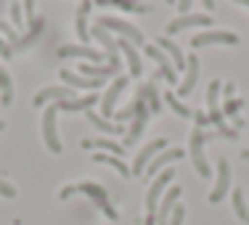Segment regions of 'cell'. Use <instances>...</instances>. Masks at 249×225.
I'll use <instances>...</instances> for the list:
<instances>
[{
  "mask_svg": "<svg viewBox=\"0 0 249 225\" xmlns=\"http://www.w3.org/2000/svg\"><path fill=\"white\" fill-rule=\"evenodd\" d=\"M220 90H223V82H220V80H210V85H207V111H210V125L217 127V135L236 140V138H239V130H231V127H228L225 114H223L220 104H217Z\"/></svg>",
  "mask_w": 249,
  "mask_h": 225,
  "instance_id": "cell-1",
  "label": "cell"
},
{
  "mask_svg": "<svg viewBox=\"0 0 249 225\" xmlns=\"http://www.w3.org/2000/svg\"><path fill=\"white\" fill-rule=\"evenodd\" d=\"M77 191L80 193H85L88 199L93 201V204L98 207L101 212H104L109 220H120V212L111 207V201H109V193H106V188L104 186H98V183H93V180H82V183H77Z\"/></svg>",
  "mask_w": 249,
  "mask_h": 225,
  "instance_id": "cell-2",
  "label": "cell"
},
{
  "mask_svg": "<svg viewBox=\"0 0 249 225\" xmlns=\"http://www.w3.org/2000/svg\"><path fill=\"white\" fill-rule=\"evenodd\" d=\"M98 27H104L106 32H117L120 37H124V40H130V43L138 48V45H146V40H143V32H141L138 27H133L130 21H124V19H120V16H101L98 19Z\"/></svg>",
  "mask_w": 249,
  "mask_h": 225,
  "instance_id": "cell-3",
  "label": "cell"
},
{
  "mask_svg": "<svg viewBox=\"0 0 249 225\" xmlns=\"http://www.w3.org/2000/svg\"><path fill=\"white\" fill-rule=\"evenodd\" d=\"M56 117H58V109H56V104H53V106H48V109L43 111V122H40V127H43V140H45V146H48L51 154H61L64 151Z\"/></svg>",
  "mask_w": 249,
  "mask_h": 225,
  "instance_id": "cell-4",
  "label": "cell"
},
{
  "mask_svg": "<svg viewBox=\"0 0 249 225\" xmlns=\"http://www.w3.org/2000/svg\"><path fill=\"white\" fill-rule=\"evenodd\" d=\"M149 114H151V111L146 109V101L138 96V98H135V117H133V122H130L127 133H124V149H130V146L138 143V138L143 135L146 125H149Z\"/></svg>",
  "mask_w": 249,
  "mask_h": 225,
  "instance_id": "cell-5",
  "label": "cell"
},
{
  "mask_svg": "<svg viewBox=\"0 0 249 225\" xmlns=\"http://www.w3.org/2000/svg\"><path fill=\"white\" fill-rule=\"evenodd\" d=\"M204 130L201 127H194L191 130V138H188V154H191V162H194V167H196V173L201 177H210V164H207V159H204Z\"/></svg>",
  "mask_w": 249,
  "mask_h": 225,
  "instance_id": "cell-6",
  "label": "cell"
},
{
  "mask_svg": "<svg viewBox=\"0 0 249 225\" xmlns=\"http://www.w3.org/2000/svg\"><path fill=\"white\" fill-rule=\"evenodd\" d=\"M173 177H175V170H162L157 177L151 180V186H149V191H146V212H154L157 215V207H159V199L167 193V186L173 183Z\"/></svg>",
  "mask_w": 249,
  "mask_h": 225,
  "instance_id": "cell-7",
  "label": "cell"
},
{
  "mask_svg": "<svg viewBox=\"0 0 249 225\" xmlns=\"http://www.w3.org/2000/svg\"><path fill=\"white\" fill-rule=\"evenodd\" d=\"M204 45H239V35L225 32V29H204L194 35L191 48H204Z\"/></svg>",
  "mask_w": 249,
  "mask_h": 225,
  "instance_id": "cell-8",
  "label": "cell"
},
{
  "mask_svg": "<svg viewBox=\"0 0 249 225\" xmlns=\"http://www.w3.org/2000/svg\"><path fill=\"white\" fill-rule=\"evenodd\" d=\"M130 85V77L127 74H117L114 82H111L109 87H106L104 98H101V117L104 120H109L111 114H114V106H117V98L122 96V90Z\"/></svg>",
  "mask_w": 249,
  "mask_h": 225,
  "instance_id": "cell-9",
  "label": "cell"
},
{
  "mask_svg": "<svg viewBox=\"0 0 249 225\" xmlns=\"http://www.w3.org/2000/svg\"><path fill=\"white\" fill-rule=\"evenodd\" d=\"M90 37L96 40V43L104 45V56H106V64H111V67L120 69V45H117V37H111V32H106L104 27H93L90 29Z\"/></svg>",
  "mask_w": 249,
  "mask_h": 225,
  "instance_id": "cell-10",
  "label": "cell"
},
{
  "mask_svg": "<svg viewBox=\"0 0 249 225\" xmlns=\"http://www.w3.org/2000/svg\"><path fill=\"white\" fill-rule=\"evenodd\" d=\"M164 149H167V140H164V138H157V140H151V143H146L143 149L138 151V156H135V162H133V167H130V173L143 177L146 167L151 164V159L157 156L159 151H164Z\"/></svg>",
  "mask_w": 249,
  "mask_h": 225,
  "instance_id": "cell-11",
  "label": "cell"
},
{
  "mask_svg": "<svg viewBox=\"0 0 249 225\" xmlns=\"http://www.w3.org/2000/svg\"><path fill=\"white\" fill-rule=\"evenodd\" d=\"M74 98V90L72 87H67V85H48V87H43L40 93H35L32 96V106L35 109H40V106H48L51 101H72Z\"/></svg>",
  "mask_w": 249,
  "mask_h": 225,
  "instance_id": "cell-12",
  "label": "cell"
},
{
  "mask_svg": "<svg viewBox=\"0 0 249 225\" xmlns=\"http://www.w3.org/2000/svg\"><path fill=\"white\" fill-rule=\"evenodd\" d=\"M231 191V164L228 159H217V180H215V188L210 193V204H220V201L228 196Z\"/></svg>",
  "mask_w": 249,
  "mask_h": 225,
  "instance_id": "cell-13",
  "label": "cell"
},
{
  "mask_svg": "<svg viewBox=\"0 0 249 225\" xmlns=\"http://www.w3.org/2000/svg\"><path fill=\"white\" fill-rule=\"evenodd\" d=\"M143 48H146V56H149L151 61L159 67V74L167 80V85H178V72H175V67H173V61H170L167 53L159 51L157 45H143Z\"/></svg>",
  "mask_w": 249,
  "mask_h": 225,
  "instance_id": "cell-14",
  "label": "cell"
},
{
  "mask_svg": "<svg viewBox=\"0 0 249 225\" xmlns=\"http://www.w3.org/2000/svg\"><path fill=\"white\" fill-rule=\"evenodd\" d=\"M180 196H183V188L180 186H170L167 188V193L159 199V207H157V225H167L173 209L180 204Z\"/></svg>",
  "mask_w": 249,
  "mask_h": 225,
  "instance_id": "cell-15",
  "label": "cell"
},
{
  "mask_svg": "<svg viewBox=\"0 0 249 225\" xmlns=\"http://www.w3.org/2000/svg\"><path fill=\"white\" fill-rule=\"evenodd\" d=\"M186 156V149H178V146H173V149H164V151H159L157 156L151 159V164L146 167V173H143V177H157L159 173H162V167H167L170 162H178V159H183Z\"/></svg>",
  "mask_w": 249,
  "mask_h": 225,
  "instance_id": "cell-16",
  "label": "cell"
},
{
  "mask_svg": "<svg viewBox=\"0 0 249 225\" xmlns=\"http://www.w3.org/2000/svg\"><path fill=\"white\" fill-rule=\"evenodd\" d=\"M188 27H212V16L210 14H183L167 24V35H178Z\"/></svg>",
  "mask_w": 249,
  "mask_h": 225,
  "instance_id": "cell-17",
  "label": "cell"
},
{
  "mask_svg": "<svg viewBox=\"0 0 249 225\" xmlns=\"http://www.w3.org/2000/svg\"><path fill=\"white\" fill-rule=\"evenodd\" d=\"M58 58H85L90 64H104V53L90 48V45H61L58 48Z\"/></svg>",
  "mask_w": 249,
  "mask_h": 225,
  "instance_id": "cell-18",
  "label": "cell"
},
{
  "mask_svg": "<svg viewBox=\"0 0 249 225\" xmlns=\"http://www.w3.org/2000/svg\"><path fill=\"white\" fill-rule=\"evenodd\" d=\"M117 45H120V53L124 56V61H127L130 77H141L143 74V58H141L138 48H135L130 40H124V37H117Z\"/></svg>",
  "mask_w": 249,
  "mask_h": 225,
  "instance_id": "cell-19",
  "label": "cell"
},
{
  "mask_svg": "<svg viewBox=\"0 0 249 225\" xmlns=\"http://www.w3.org/2000/svg\"><path fill=\"white\" fill-rule=\"evenodd\" d=\"M196 80H199V56H196V53H188V58H186V77L178 82V98H186L188 93L194 90Z\"/></svg>",
  "mask_w": 249,
  "mask_h": 225,
  "instance_id": "cell-20",
  "label": "cell"
},
{
  "mask_svg": "<svg viewBox=\"0 0 249 225\" xmlns=\"http://www.w3.org/2000/svg\"><path fill=\"white\" fill-rule=\"evenodd\" d=\"M154 43H157V48H159V51H164V53L170 56V61H173L175 72H180V69H186V53H183L180 48H178V45H175L173 40L167 37V35H159V37L154 40Z\"/></svg>",
  "mask_w": 249,
  "mask_h": 225,
  "instance_id": "cell-21",
  "label": "cell"
},
{
  "mask_svg": "<svg viewBox=\"0 0 249 225\" xmlns=\"http://www.w3.org/2000/svg\"><path fill=\"white\" fill-rule=\"evenodd\" d=\"M58 77L67 82V87L72 85V87H77V90H98V87H104V80H90V77H82L77 72H69V69H61Z\"/></svg>",
  "mask_w": 249,
  "mask_h": 225,
  "instance_id": "cell-22",
  "label": "cell"
},
{
  "mask_svg": "<svg viewBox=\"0 0 249 225\" xmlns=\"http://www.w3.org/2000/svg\"><path fill=\"white\" fill-rule=\"evenodd\" d=\"M93 0H82L80 5H77V16H74V32H77V40H80V45H85L88 40H90V29H88V11H90Z\"/></svg>",
  "mask_w": 249,
  "mask_h": 225,
  "instance_id": "cell-23",
  "label": "cell"
},
{
  "mask_svg": "<svg viewBox=\"0 0 249 225\" xmlns=\"http://www.w3.org/2000/svg\"><path fill=\"white\" fill-rule=\"evenodd\" d=\"M80 74L90 77V80H106V77H117L122 72L111 64H80Z\"/></svg>",
  "mask_w": 249,
  "mask_h": 225,
  "instance_id": "cell-24",
  "label": "cell"
},
{
  "mask_svg": "<svg viewBox=\"0 0 249 225\" xmlns=\"http://www.w3.org/2000/svg\"><path fill=\"white\" fill-rule=\"evenodd\" d=\"M101 104L96 93H88V96H82V98H72V101H58L56 104V109L58 111H90V106H96Z\"/></svg>",
  "mask_w": 249,
  "mask_h": 225,
  "instance_id": "cell-25",
  "label": "cell"
},
{
  "mask_svg": "<svg viewBox=\"0 0 249 225\" xmlns=\"http://www.w3.org/2000/svg\"><path fill=\"white\" fill-rule=\"evenodd\" d=\"M85 117H88V122H90V125H96L101 133H106V135H124V133H127L122 125H114V122L104 120V117L96 114V111H85Z\"/></svg>",
  "mask_w": 249,
  "mask_h": 225,
  "instance_id": "cell-26",
  "label": "cell"
},
{
  "mask_svg": "<svg viewBox=\"0 0 249 225\" xmlns=\"http://www.w3.org/2000/svg\"><path fill=\"white\" fill-rule=\"evenodd\" d=\"M93 162H98V164H109V167H114V170H117V175H122V177H130V175H133L127 164H124L120 156H114V154L96 151V154H93Z\"/></svg>",
  "mask_w": 249,
  "mask_h": 225,
  "instance_id": "cell-27",
  "label": "cell"
},
{
  "mask_svg": "<svg viewBox=\"0 0 249 225\" xmlns=\"http://www.w3.org/2000/svg\"><path fill=\"white\" fill-rule=\"evenodd\" d=\"M43 29H45V19H43V16H37V19L29 24V32L24 35V37H19V45H16L14 51H24V48H29V45H32L35 40L43 35Z\"/></svg>",
  "mask_w": 249,
  "mask_h": 225,
  "instance_id": "cell-28",
  "label": "cell"
},
{
  "mask_svg": "<svg viewBox=\"0 0 249 225\" xmlns=\"http://www.w3.org/2000/svg\"><path fill=\"white\" fill-rule=\"evenodd\" d=\"M82 149H104V154H114V156H120V159L124 154V146L114 143V140H104V138H96V140H85V138H82Z\"/></svg>",
  "mask_w": 249,
  "mask_h": 225,
  "instance_id": "cell-29",
  "label": "cell"
},
{
  "mask_svg": "<svg viewBox=\"0 0 249 225\" xmlns=\"http://www.w3.org/2000/svg\"><path fill=\"white\" fill-rule=\"evenodd\" d=\"M98 5H117L122 11H130V14H149V5L138 3V0H93Z\"/></svg>",
  "mask_w": 249,
  "mask_h": 225,
  "instance_id": "cell-30",
  "label": "cell"
},
{
  "mask_svg": "<svg viewBox=\"0 0 249 225\" xmlns=\"http://www.w3.org/2000/svg\"><path fill=\"white\" fill-rule=\"evenodd\" d=\"M141 98L146 101V106H149L151 114H159V111H162V101H159V96H157V85H154V82L141 87Z\"/></svg>",
  "mask_w": 249,
  "mask_h": 225,
  "instance_id": "cell-31",
  "label": "cell"
},
{
  "mask_svg": "<svg viewBox=\"0 0 249 225\" xmlns=\"http://www.w3.org/2000/svg\"><path fill=\"white\" fill-rule=\"evenodd\" d=\"M14 101V82H11V74L5 72V67L0 64V104L8 106Z\"/></svg>",
  "mask_w": 249,
  "mask_h": 225,
  "instance_id": "cell-32",
  "label": "cell"
},
{
  "mask_svg": "<svg viewBox=\"0 0 249 225\" xmlns=\"http://www.w3.org/2000/svg\"><path fill=\"white\" fill-rule=\"evenodd\" d=\"M164 104H167V106L175 111L178 117H183V120H188V117H194V111L188 109V106H183V104H180V98H178L175 93H170V90L164 93Z\"/></svg>",
  "mask_w": 249,
  "mask_h": 225,
  "instance_id": "cell-33",
  "label": "cell"
},
{
  "mask_svg": "<svg viewBox=\"0 0 249 225\" xmlns=\"http://www.w3.org/2000/svg\"><path fill=\"white\" fill-rule=\"evenodd\" d=\"M231 199H233V209H236V215H239V220L249 225V209H247V204H244V191H241V188H236Z\"/></svg>",
  "mask_w": 249,
  "mask_h": 225,
  "instance_id": "cell-34",
  "label": "cell"
},
{
  "mask_svg": "<svg viewBox=\"0 0 249 225\" xmlns=\"http://www.w3.org/2000/svg\"><path fill=\"white\" fill-rule=\"evenodd\" d=\"M11 19H14V24L21 29H27V21H24V8H21V0H14L11 3Z\"/></svg>",
  "mask_w": 249,
  "mask_h": 225,
  "instance_id": "cell-35",
  "label": "cell"
},
{
  "mask_svg": "<svg viewBox=\"0 0 249 225\" xmlns=\"http://www.w3.org/2000/svg\"><path fill=\"white\" fill-rule=\"evenodd\" d=\"M0 37L8 40L11 48H16V45H19V35H16V29L11 27V24H5V21H0Z\"/></svg>",
  "mask_w": 249,
  "mask_h": 225,
  "instance_id": "cell-36",
  "label": "cell"
},
{
  "mask_svg": "<svg viewBox=\"0 0 249 225\" xmlns=\"http://www.w3.org/2000/svg\"><path fill=\"white\" fill-rule=\"evenodd\" d=\"M183 220H186V207H183V204H178L175 209H173V215H170L167 225H183Z\"/></svg>",
  "mask_w": 249,
  "mask_h": 225,
  "instance_id": "cell-37",
  "label": "cell"
},
{
  "mask_svg": "<svg viewBox=\"0 0 249 225\" xmlns=\"http://www.w3.org/2000/svg\"><path fill=\"white\" fill-rule=\"evenodd\" d=\"M21 8H24V19H27V27H29L37 19V16H35V0H21Z\"/></svg>",
  "mask_w": 249,
  "mask_h": 225,
  "instance_id": "cell-38",
  "label": "cell"
},
{
  "mask_svg": "<svg viewBox=\"0 0 249 225\" xmlns=\"http://www.w3.org/2000/svg\"><path fill=\"white\" fill-rule=\"evenodd\" d=\"M0 196H3V199H16V188L11 186V183L0 180Z\"/></svg>",
  "mask_w": 249,
  "mask_h": 225,
  "instance_id": "cell-39",
  "label": "cell"
},
{
  "mask_svg": "<svg viewBox=\"0 0 249 225\" xmlns=\"http://www.w3.org/2000/svg\"><path fill=\"white\" fill-rule=\"evenodd\" d=\"M135 117V101L127 106V109H122V111H117V122H124V120H133Z\"/></svg>",
  "mask_w": 249,
  "mask_h": 225,
  "instance_id": "cell-40",
  "label": "cell"
},
{
  "mask_svg": "<svg viewBox=\"0 0 249 225\" xmlns=\"http://www.w3.org/2000/svg\"><path fill=\"white\" fill-rule=\"evenodd\" d=\"M11 56H14V48H11V45L0 37V58H11Z\"/></svg>",
  "mask_w": 249,
  "mask_h": 225,
  "instance_id": "cell-41",
  "label": "cell"
},
{
  "mask_svg": "<svg viewBox=\"0 0 249 225\" xmlns=\"http://www.w3.org/2000/svg\"><path fill=\"white\" fill-rule=\"evenodd\" d=\"M194 120H196V127H207V125H210L204 111H194Z\"/></svg>",
  "mask_w": 249,
  "mask_h": 225,
  "instance_id": "cell-42",
  "label": "cell"
},
{
  "mask_svg": "<svg viewBox=\"0 0 249 225\" xmlns=\"http://www.w3.org/2000/svg\"><path fill=\"white\" fill-rule=\"evenodd\" d=\"M191 3H194V0H175V5L180 8V16L183 14H191V11H188V8H191Z\"/></svg>",
  "mask_w": 249,
  "mask_h": 225,
  "instance_id": "cell-43",
  "label": "cell"
},
{
  "mask_svg": "<svg viewBox=\"0 0 249 225\" xmlns=\"http://www.w3.org/2000/svg\"><path fill=\"white\" fill-rule=\"evenodd\" d=\"M72 193H77V188L74 186H67V188H61V191H58V199H69Z\"/></svg>",
  "mask_w": 249,
  "mask_h": 225,
  "instance_id": "cell-44",
  "label": "cell"
},
{
  "mask_svg": "<svg viewBox=\"0 0 249 225\" xmlns=\"http://www.w3.org/2000/svg\"><path fill=\"white\" fill-rule=\"evenodd\" d=\"M223 93H225V98H231L236 93V85L233 82H223Z\"/></svg>",
  "mask_w": 249,
  "mask_h": 225,
  "instance_id": "cell-45",
  "label": "cell"
},
{
  "mask_svg": "<svg viewBox=\"0 0 249 225\" xmlns=\"http://www.w3.org/2000/svg\"><path fill=\"white\" fill-rule=\"evenodd\" d=\"M143 225H157V215H154V212H146V220H143Z\"/></svg>",
  "mask_w": 249,
  "mask_h": 225,
  "instance_id": "cell-46",
  "label": "cell"
},
{
  "mask_svg": "<svg viewBox=\"0 0 249 225\" xmlns=\"http://www.w3.org/2000/svg\"><path fill=\"white\" fill-rule=\"evenodd\" d=\"M201 5H204V8L212 14V8H215V0H201Z\"/></svg>",
  "mask_w": 249,
  "mask_h": 225,
  "instance_id": "cell-47",
  "label": "cell"
},
{
  "mask_svg": "<svg viewBox=\"0 0 249 225\" xmlns=\"http://www.w3.org/2000/svg\"><path fill=\"white\" fill-rule=\"evenodd\" d=\"M233 3H239V5H247V8H249V0H233Z\"/></svg>",
  "mask_w": 249,
  "mask_h": 225,
  "instance_id": "cell-48",
  "label": "cell"
},
{
  "mask_svg": "<svg viewBox=\"0 0 249 225\" xmlns=\"http://www.w3.org/2000/svg\"><path fill=\"white\" fill-rule=\"evenodd\" d=\"M241 156H244L247 162H249V149H244V151H241Z\"/></svg>",
  "mask_w": 249,
  "mask_h": 225,
  "instance_id": "cell-49",
  "label": "cell"
},
{
  "mask_svg": "<svg viewBox=\"0 0 249 225\" xmlns=\"http://www.w3.org/2000/svg\"><path fill=\"white\" fill-rule=\"evenodd\" d=\"M173 3H175V0H167V5H173Z\"/></svg>",
  "mask_w": 249,
  "mask_h": 225,
  "instance_id": "cell-50",
  "label": "cell"
},
{
  "mask_svg": "<svg viewBox=\"0 0 249 225\" xmlns=\"http://www.w3.org/2000/svg\"><path fill=\"white\" fill-rule=\"evenodd\" d=\"M3 127H5V125H3V122H0V130H3Z\"/></svg>",
  "mask_w": 249,
  "mask_h": 225,
  "instance_id": "cell-51",
  "label": "cell"
}]
</instances>
